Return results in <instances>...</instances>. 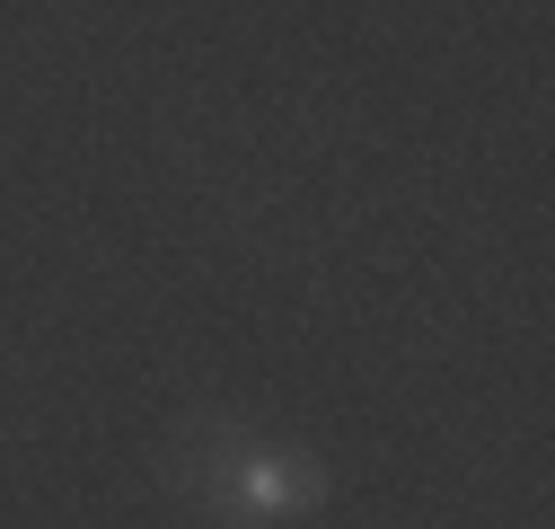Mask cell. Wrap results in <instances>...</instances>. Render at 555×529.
I'll return each instance as SVG.
<instances>
[{
    "label": "cell",
    "mask_w": 555,
    "mask_h": 529,
    "mask_svg": "<svg viewBox=\"0 0 555 529\" xmlns=\"http://www.w3.org/2000/svg\"><path fill=\"white\" fill-rule=\"evenodd\" d=\"M177 486L212 503V520L230 529H273V520H300L326 503V468L309 450H264V441H194L177 459Z\"/></svg>",
    "instance_id": "6da1fadb"
}]
</instances>
